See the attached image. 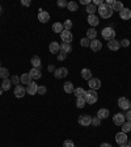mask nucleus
I'll return each mask as SVG.
<instances>
[{
	"label": "nucleus",
	"mask_w": 131,
	"mask_h": 147,
	"mask_svg": "<svg viewBox=\"0 0 131 147\" xmlns=\"http://www.w3.org/2000/svg\"><path fill=\"white\" fill-rule=\"evenodd\" d=\"M85 98L84 97H79V98H76V107L77 108H80V109H81V108H84L85 107Z\"/></svg>",
	"instance_id": "nucleus-34"
},
{
	"label": "nucleus",
	"mask_w": 131,
	"mask_h": 147,
	"mask_svg": "<svg viewBox=\"0 0 131 147\" xmlns=\"http://www.w3.org/2000/svg\"><path fill=\"white\" fill-rule=\"evenodd\" d=\"M119 16L122 20H130L131 18V11L128 8H123L121 12H119Z\"/></svg>",
	"instance_id": "nucleus-19"
},
{
	"label": "nucleus",
	"mask_w": 131,
	"mask_h": 147,
	"mask_svg": "<svg viewBox=\"0 0 131 147\" xmlns=\"http://www.w3.org/2000/svg\"><path fill=\"white\" fill-rule=\"evenodd\" d=\"M100 147H113V146H112V144H110V143H102Z\"/></svg>",
	"instance_id": "nucleus-50"
},
{
	"label": "nucleus",
	"mask_w": 131,
	"mask_h": 147,
	"mask_svg": "<svg viewBox=\"0 0 131 147\" xmlns=\"http://www.w3.org/2000/svg\"><path fill=\"white\" fill-rule=\"evenodd\" d=\"M85 11L89 13V15H95L96 11H97V7H95L93 4H89V5H87Z\"/></svg>",
	"instance_id": "nucleus-35"
},
{
	"label": "nucleus",
	"mask_w": 131,
	"mask_h": 147,
	"mask_svg": "<svg viewBox=\"0 0 131 147\" xmlns=\"http://www.w3.org/2000/svg\"><path fill=\"white\" fill-rule=\"evenodd\" d=\"M63 29L64 30H71L72 29V21L71 20H66L63 22Z\"/></svg>",
	"instance_id": "nucleus-36"
},
{
	"label": "nucleus",
	"mask_w": 131,
	"mask_h": 147,
	"mask_svg": "<svg viewBox=\"0 0 131 147\" xmlns=\"http://www.w3.org/2000/svg\"><path fill=\"white\" fill-rule=\"evenodd\" d=\"M49 50H50V53H52V54H58V53L60 51V45H59L56 41H52V42L49 45Z\"/></svg>",
	"instance_id": "nucleus-15"
},
{
	"label": "nucleus",
	"mask_w": 131,
	"mask_h": 147,
	"mask_svg": "<svg viewBox=\"0 0 131 147\" xmlns=\"http://www.w3.org/2000/svg\"><path fill=\"white\" fill-rule=\"evenodd\" d=\"M56 58H58V61H64V59L67 58V54L63 51H59L58 54H56Z\"/></svg>",
	"instance_id": "nucleus-40"
},
{
	"label": "nucleus",
	"mask_w": 131,
	"mask_h": 147,
	"mask_svg": "<svg viewBox=\"0 0 131 147\" xmlns=\"http://www.w3.org/2000/svg\"><path fill=\"white\" fill-rule=\"evenodd\" d=\"M102 3H104V1H101V0H93V5H95V7H97V5L100 7Z\"/></svg>",
	"instance_id": "nucleus-47"
},
{
	"label": "nucleus",
	"mask_w": 131,
	"mask_h": 147,
	"mask_svg": "<svg viewBox=\"0 0 131 147\" xmlns=\"http://www.w3.org/2000/svg\"><path fill=\"white\" fill-rule=\"evenodd\" d=\"M54 75H55V78H56V79H63V78H66L68 75V70L66 67H59V68H56V70H55Z\"/></svg>",
	"instance_id": "nucleus-5"
},
{
	"label": "nucleus",
	"mask_w": 131,
	"mask_h": 147,
	"mask_svg": "<svg viewBox=\"0 0 131 147\" xmlns=\"http://www.w3.org/2000/svg\"><path fill=\"white\" fill-rule=\"evenodd\" d=\"M21 4L24 7H29L30 5V1H29V0H21Z\"/></svg>",
	"instance_id": "nucleus-48"
},
{
	"label": "nucleus",
	"mask_w": 131,
	"mask_h": 147,
	"mask_svg": "<svg viewBox=\"0 0 131 147\" xmlns=\"http://www.w3.org/2000/svg\"><path fill=\"white\" fill-rule=\"evenodd\" d=\"M47 70H49V72H55V70H56V68H55L54 64H49V67H47Z\"/></svg>",
	"instance_id": "nucleus-46"
},
{
	"label": "nucleus",
	"mask_w": 131,
	"mask_h": 147,
	"mask_svg": "<svg viewBox=\"0 0 131 147\" xmlns=\"http://www.w3.org/2000/svg\"><path fill=\"white\" fill-rule=\"evenodd\" d=\"M87 38L88 40H96L97 38V30H96L95 28H91V29H88L87 30Z\"/></svg>",
	"instance_id": "nucleus-22"
},
{
	"label": "nucleus",
	"mask_w": 131,
	"mask_h": 147,
	"mask_svg": "<svg viewBox=\"0 0 131 147\" xmlns=\"http://www.w3.org/2000/svg\"><path fill=\"white\" fill-rule=\"evenodd\" d=\"M125 121H126V118H125V114L123 113H116L113 116V122L116 123L117 126H122Z\"/></svg>",
	"instance_id": "nucleus-6"
},
{
	"label": "nucleus",
	"mask_w": 131,
	"mask_h": 147,
	"mask_svg": "<svg viewBox=\"0 0 131 147\" xmlns=\"http://www.w3.org/2000/svg\"><path fill=\"white\" fill-rule=\"evenodd\" d=\"M38 20H40L41 22H43V24H46V22H49V20H50V15L46 12V11L40 9V13H38Z\"/></svg>",
	"instance_id": "nucleus-14"
},
{
	"label": "nucleus",
	"mask_w": 131,
	"mask_h": 147,
	"mask_svg": "<svg viewBox=\"0 0 131 147\" xmlns=\"http://www.w3.org/2000/svg\"><path fill=\"white\" fill-rule=\"evenodd\" d=\"M116 142L121 146V144H126V142H127V134H125V133H118V134L116 135Z\"/></svg>",
	"instance_id": "nucleus-13"
},
{
	"label": "nucleus",
	"mask_w": 131,
	"mask_h": 147,
	"mask_svg": "<svg viewBox=\"0 0 131 147\" xmlns=\"http://www.w3.org/2000/svg\"><path fill=\"white\" fill-rule=\"evenodd\" d=\"M8 76H9V70L8 68L0 67V78L4 80V79H8Z\"/></svg>",
	"instance_id": "nucleus-31"
},
{
	"label": "nucleus",
	"mask_w": 131,
	"mask_h": 147,
	"mask_svg": "<svg viewBox=\"0 0 131 147\" xmlns=\"http://www.w3.org/2000/svg\"><path fill=\"white\" fill-rule=\"evenodd\" d=\"M81 78L84 80H91L92 79V71L89 68H83L81 70Z\"/></svg>",
	"instance_id": "nucleus-24"
},
{
	"label": "nucleus",
	"mask_w": 131,
	"mask_h": 147,
	"mask_svg": "<svg viewBox=\"0 0 131 147\" xmlns=\"http://www.w3.org/2000/svg\"><path fill=\"white\" fill-rule=\"evenodd\" d=\"M52 30H54L55 33L60 34L62 32H63V24H62V22H55V24L52 25Z\"/></svg>",
	"instance_id": "nucleus-29"
},
{
	"label": "nucleus",
	"mask_w": 131,
	"mask_h": 147,
	"mask_svg": "<svg viewBox=\"0 0 131 147\" xmlns=\"http://www.w3.org/2000/svg\"><path fill=\"white\" fill-rule=\"evenodd\" d=\"M46 92H47V88L45 86H38V91H37L38 95H45Z\"/></svg>",
	"instance_id": "nucleus-39"
},
{
	"label": "nucleus",
	"mask_w": 131,
	"mask_h": 147,
	"mask_svg": "<svg viewBox=\"0 0 131 147\" xmlns=\"http://www.w3.org/2000/svg\"><path fill=\"white\" fill-rule=\"evenodd\" d=\"M98 15L101 16L102 18H109L113 16V9H112V7H109L106 3H102L100 7H98Z\"/></svg>",
	"instance_id": "nucleus-1"
},
{
	"label": "nucleus",
	"mask_w": 131,
	"mask_h": 147,
	"mask_svg": "<svg viewBox=\"0 0 131 147\" xmlns=\"http://www.w3.org/2000/svg\"><path fill=\"white\" fill-rule=\"evenodd\" d=\"M29 75L32 76L33 80H37V79H41V78H42V72H41L40 68H32V70L29 71Z\"/></svg>",
	"instance_id": "nucleus-16"
},
{
	"label": "nucleus",
	"mask_w": 131,
	"mask_h": 147,
	"mask_svg": "<svg viewBox=\"0 0 131 147\" xmlns=\"http://www.w3.org/2000/svg\"><path fill=\"white\" fill-rule=\"evenodd\" d=\"M130 109H131V101H130Z\"/></svg>",
	"instance_id": "nucleus-54"
},
{
	"label": "nucleus",
	"mask_w": 131,
	"mask_h": 147,
	"mask_svg": "<svg viewBox=\"0 0 131 147\" xmlns=\"http://www.w3.org/2000/svg\"><path fill=\"white\" fill-rule=\"evenodd\" d=\"M30 63H32V66H33V68H40L41 70V58L40 57L34 55L33 58L30 59Z\"/></svg>",
	"instance_id": "nucleus-23"
},
{
	"label": "nucleus",
	"mask_w": 131,
	"mask_h": 147,
	"mask_svg": "<svg viewBox=\"0 0 131 147\" xmlns=\"http://www.w3.org/2000/svg\"><path fill=\"white\" fill-rule=\"evenodd\" d=\"M67 8H68V11H71V12H75V11H77V3L76 1H68Z\"/></svg>",
	"instance_id": "nucleus-33"
},
{
	"label": "nucleus",
	"mask_w": 131,
	"mask_h": 147,
	"mask_svg": "<svg viewBox=\"0 0 131 147\" xmlns=\"http://www.w3.org/2000/svg\"><path fill=\"white\" fill-rule=\"evenodd\" d=\"M84 93H85V91H84V88H81V87H77V88L73 91V95L76 96V98L84 97Z\"/></svg>",
	"instance_id": "nucleus-30"
},
{
	"label": "nucleus",
	"mask_w": 131,
	"mask_h": 147,
	"mask_svg": "<svg viewBox=\"0 0 131 147\" xmlns=\"http://www.w3.org/2000/svg\"><path fill=\"white\" fill-rule=\"evenodd\" d=\"M101 34H102V37H104L106 41H112V40H114V37H116V32H114V29L112 26L104 28L102 32H101Z\"/></svg>",
	"instance_id": "nucleus-3"
},
{
	"label": "nucleus",
	"mask_w": 131,
	"mask_h": 147,
	"mask_svg": "<svg viewBox=\"0 0 131 147\" xmlns=\"http://www.w3.org/2000/svg\"><path fill=\"white\" fill-rule=\"evenodd\" d=\"M63 147H75V144H73V142L71 139H67V141L63 142Z\"/></svg>",
	"instance_id": "nucleus-44"
},
{
	"label": "nucleus",
	"mask_w": 131,
	"mask_h": 147,
	"mask_svg": "<svg viewBox=\"0 0 131 147\" xmlns=\"http://www.w3.org/2000/svg\"><path fill=\"white\" fill-rule=\"evenodd\" d=\"M77 122L81 126H89L92 125V117L89 114H81L79 117V119H77Z\"/></svg>",
	"instance_id": "nucleus-4"
},
{
	"label": "nucleus",
	"mask_w": 131,
	"mask_h": 147,
	"mask_svg": "<svg viewBox=\"0 0 131 147\" xmlns=\"http://www.w3.org/2000/svg\"><path fill=\"white\" fill-rule=\"evenodd\" d=\"M125 118L127 119L128 122H131V109H130V110H127V112H126V114H125Z\"/></svg>",
	"instance_id": "nucleus-45"
},
{
	"label": "nucleus",
	"mask_w": 131,
	"mask_h": 147,
	"mask_svg": "<svg viewBox=\"0 0 131 147\" xmlns=\"http://www.w3.org/2000/svg\"><path fill=\"white\" fill-rule=\"evenodd\" d=\"M0 12H1V5H0Z\"/></svg>",
	"instance_id": "nucleus-53"
},
{
	"label": "nucleus",
	"mask_w": 131,
	"mask_h": 147,
	"mask_svg": "<svg viewBox=\"0 0 131 147\" xmlns=\"http://www.w3.org/2000/svg\"><path fill=\"white\" fill-rule=\"evenodd\" d=\"M3 95V89H1V87H0V96Z\"/></svg>",
	"instance_id": "nucleus-52"
},
{
	"label": "nucleus",
	"mask_w": 131,
	"mask_h": 147,
	"mask_svg": "<svg viewBox=\"0 0 131 147\" xmlns=\"http://www.w3.org/2000/svg\"><path fill=\"white\" fill-rule=\"evenodd\" d=\"M123 8H125V7H123V4L121 3V1H117V0H114V1H113V5H112L113 12H114V11H116V12H121Z\"/></svg>",
	"instance_id": "nucleus-25"
},
{
	"label": "nucleus",
	"mask_w": 131,
	"mask_h": 147,
	"mask_svg": "<svg viewBox=\"0 0 131 147\" xmlns=\"http://www.w3.org/2000/svg\"><path fill=\"white\" fill-rule=\"evenodd\" d=\"M0 67H1V63H0Z\"/></svg>",
	"instance_id": "nucleus-56"
},
{
	"label": "nucleus",
	"mask_w": 131,
	"mask_h": 147,
	"mask_svg": "<svg viewBox=\"0 0 131 147\" xmlns=\"http://www.w3.org/2000/svg\"><path fill=\"white\" fill-rule=\"evenodd\" d=\"M11 86H12L11 79H4L0 87H1V89H3V91H9V89H11Z\"/></svg>",
	"instance_id": "nucleus-28"
},
{
	"label": "nucleus",
	"mask_w": 131,
	"mask_h": 147,
	"mask_svg": "<svg viewBox=\"0 0 131 147\" xmlns=\"http://www.w3.org/2000/svg\"><path fill=\"white\" fill-rule=\"evenodd\" d=\"M87 21H88V24L91 25V26H97V25L100 24V20H98V17L96 15H89Z\"/></svg>",
	"instance_id": "nucleus-18"
},
{
	"label": "nucleus",
	"mask_w": 131,
	"mask_h": 147,
	"mask_svg": "<svg viewBox=\"0 0 131 147\" xmlns=\"http://www.w3.org/2000/svg\"><path fill=\"white\" fill-rule=\"evenodd\" d=\"M63 89L66 93H73L75 88H73V83L72 82H66L63 84Z\"/></svg>",
	"instance_id": "nucleus-20"
},
{
	"label": "nucleus",
	"mask_w": 131,
	"mask_h": 147,
	"mask_svg": "<svg viewBox=\"0 0 131 147\" xmlns=\"http://www.w3.org/2000/svg\"><path fill=\"white\" fill-rule=\"evenodd\" d=\"M92 49V51H95V53H97V51H100L101 49H102V42H101L100 40H92L91 41V46H89Z\"/></svg>",
	"instance_id": "nucleus-8"
},
{
	"label": "nucleus",
	"mask_w": 131,
	"mask_h": 147,
	"mask_svg": "<svg viewBox=\"0 0 131 147\" xmlns=\"http://www.w3.org/2000/svg\"><path fill=\"white\" fill-rule=\"evenodd\" d=\"M37 91H38V84H36V82H32L29 86L26 87V92L29 93V95H36Z\"/></svg>",
	"instance_id": "nucleus-17"
},
{
	"label": "nucleus",
	"mask_w": 131,
	"mask_h": 147,
	"mask_svg": "<svg viewBox=\"0 0 131 147\" xmlns=\"http://www.w3.org/2000/svg\"><path fill=\"white\" fill-rule=\"evenodd\" d=\"M56 5H58L59 8H64V7H67V1H66V0H58V1H56Z\"/></svg>",
	"instance_id": "nucleus-43"
},
{
	"label": "nucleus",
	"mask_w": 131,
	"mask_h": 147,
	"mask_svg": "<svg viewBox=\"0 0 131 147\" xmlns=\"http://www.w3.org/2000/svg\"><path fill=\"white\" fill-rule=\"evenodd\" d=\"M11 83H12V84H16V86H18V83H20V78H18L17 75L11 76Z\"/></svg>",
	"instance_id": "nucleus-41"
},
{
	"label": "nucleus",
	"mask_w": 131,
	"mask_h": 147,
	"mask_svg": "<svg viewBox=\"0 0 131 147\" xmlns=\"http://www.w3.org/2000/svg\"><path fill=\"white\" fill-rule=\"evenodd\" d=\"M80 3H81V4H84V5H89V0H81Z\"/></svg>",
	"instance_id": "nucleus-49"
},
{
	"label": "nucleus",
	"mask_w": 131,
	"mask_h": 147,
	"mask_svg": "<svg viewBox=\"0 0 131 147\" xmlns=\"http://www.w3.org/2000/svg\"><path fill=\"white\" fill-rule=\"evenodd\" d=\"M109 109H105V108H101L100 110L97 112V117H100L101 119H104V118H107L109 117Z\"/></svg>",
	"instance_id": "nucleus-27"
},
{
	"label": "nucleus",
	"mask_w": 131,
	"mask_h": 147,
	"mask_svg": "<svg viewBox=\"0 0 131 147\" xmlns=\"http://www.w3.org/2000/svg\"><path fill=\"white\" fill-rule=\"evenodd\" d=\"M25 93H26V88H25L24 86H20V84H18V86L15 87V96L17 98L24 97Z\"/></svg>",
	"instance_id": "nucleus-10"
},
{
	"label": "nucleus",
	"mask_w": 131,
	"mask_h": 147,
	"mask_svg": "<svg viewBox=\"0 0 131 147\" xmlns=\"http://www.w3.org/2000/svg\"><path fill=\"white\" fill-rule=\"evenodd\" d=\"M20 82H21L22 84H26V86H29V84L33 82V79H32V76L29 75V72H28V74H22V76L20 78Z\"/></svg>",
	"instance_id": "nucleus-21"
},
{
	"label": "nucleus",
	"mask_w": 131,
	"mask_h": 147,
	"mask_svg": "<svg viewBox=\"0 0 131 147\" xmlns=\"http://www.w3.org/2000/svg\"><path fill=\"white\" fill-rule=\"evenodd\" d=\"M128 146H130V147H131V142H130V144H128Z\"/></svg>",
	"instance_id": "nucleus-55"
},
{
	"label": "nucleus",
	"mask_w": 131,
	"mask_h": 147,
	"mask_svg": "<svg viewBox=\"0 0 131 147\" xmlns=\"http://www.w3.org/2000/svg\"><path fill=\"white\" fill-rule=\"evenodd\" d=\"M60 51L66 53V54H68V53H71V51H72V46H71V43L62 42V43H60Z\"/></svg>",
	"instance_id": "nucleus-26"
},
{
	"label": "nucleus",
	"mask_w": 131,
	"mask_h": 147,
	"mask_svg": "<svg viewBox=\"0 0 131 147\" xmlns=\"http://www.w3.org/2000/svg\"><path fill=\"white\" fill-rule=\"evenodd\" d=\"M84 98H85V102L87 104H96L98 100V95H97V91H93V89H89L84 93Z\"/></svg>",
	"instance_id": "nucleus-2"
},
{
	"label": "nucleus",
	"mask_w": 131,
	"mask_h": 147,
	"mask_svg": "<svg viewBox=\"0 0 131 147\" xmlns=\"http://www.w3.org/2000/svg\"><path fill=\"white\" fill-rule=\"evenodd\" d=\"M119 147H130V146H128V144H121Z\"/></svg>",
	"instance_id": "nucleus-51"
},
{
	"label": "nucleus",
	"mask_w": 131,
	"mask_h": 147,
	"mask_svg": "<svg viewBox=\"0 0 131 147\" xmlns=\"http://www.w3.org/2000/svg\"><path fill=\"white\" fill-rule=\"evenodd\" d=\"M60 38H62V41H63V42L71 43V41H72L73 36H72V33H71L70 30H64V29H63V32L60 33Z\"/></svg>",
	"instance_id": "nucleus-9"
},
{
	"label": "nucleus",
	"mask_w": 131,
	"mask_h": 147,
	"mask_svg": "<svg viewBox=\"0 0 131 147\" xmlns=\"http://www.w3.org/2000/svg\"><path fill=\"white\" fill-rule=\"evenodd\" d=\"M80 45L83 46V47H89L91 46V40H88V38H81V41H80Z\"/></svg>",
	"instance_id": "nucleus-37"
},
{
	"label": "nucleus",
	"mask_w": 131,
	"mask_h": 147,
	"mask_svg": "<svg viewBox=\"0 0 131 147\" xmlns=\"http://www.w3.org/2000/svg\"><path fill=\"white\" fill-rule=\"evenodd\" d=\"M118 107L123 110H128L130 109V101L126 97H119L118 98Z\"/></svg>",
	"instance_id": "nucleus-11"
},
{
	"label": "nucleus",
	"mask_w": 131,
	"mask_h": 147,
	"mask_svg": "<svg viewBox=\"0 0 131 147\" xmlns=\"http://www.w3.org/2000/svg\"><path fill=\"white\" fill-rule=\"evenodd\" d=\"M101 125V118L100 117H92V126H100Z\"/></svg>",
	"instance_id": "nucleus-38"
},
{
	"label": "nucleus",
	"mask_w": 131,
	"mask_h": 147,
	"mask_svg": "<svg viewBox=\"0 0 131 147\" xmlns=\"http://www.w3.org/2000/svg\"><path fill=\"white\" fill-rule=\"evenodd\" d=\"M119 47H121L119 41H117V40L107 41V49L109 50H112V51H117V50H119Z\"/></svg>",
	"instance_id": "nucleus-12"
},
{
	"label": "nucleus",
	"mask_w": 131,
	"mask_h": 147,
	"mask_svg": "<svg viewBox=\"0 0 131 147\" xmlns=\"http://www.w3.org/2000/svg\"><path fill=\"white\" fill-rule=\"evenodd\" d=\"M119 43H121L122 47H128V46H130V41H128L127 38H123L122 41H119Z\"/></svg>",
	"instance_id": "nucleus-42"
},
{
	"label": "nucleus",
	"mask_w": 131,
	"mask_h": 147,
	"mask_svg": "<svg viewBox=\"0 0 131 147\" xmlns=\"http://www.w3.org/2000/svg\"><path fill=\"white\" fill-rule=\"evenodd\" d=\"M88 86H89V88L91 89L97 91V89L101 87V80L97 79V78H92L91 80H88Z\"/></svg>",
	"instance_id": "nucleus-7"
},
{
	"label": "nucleus",
	"mask_w": 131,
	"mask_h": 147,
	"mask_svg": "<svg viewBox=\"0 0 131 147\" xmlns=\"http://www.w3.org/2000/svg\"><path fill=\"white\" fill-rule=\"evenodd\" d=\"M128 131H131V122H128V121H125L122 125V133H125V134H127Z\"/></svg>",
	"instance_id": "nucleus-32"
}]
</instances>
